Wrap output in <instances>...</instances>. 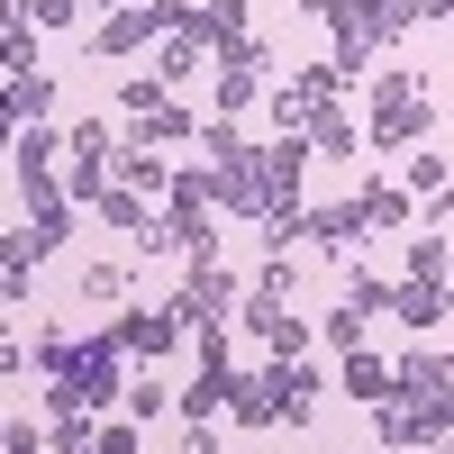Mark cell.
Returning <instances> with one entry per match:
<instances>
[{
  "instance_id": "1",
  "label": "cell",
  "mask_w": 454,
  "mask_h": 454,
  "mask_svg": "<svg viewBox=\"0 0 454 454\" xmlns=\"http://www.w3.org/2000/svg\"><path fill=\"white\" fill-rule=\"evenodd\" d=\"M109 400H128V355L109 346V336H73V364L46 382V419H73V409H109Z\"/></svg>"
},
{
  "instance_id": "2",
  "label": "cell",
  "mask_w": 454,
  "mask_h": 454,
  "mask_svg": "<svg viewBox=\"0 0 454 454\" xmlns=\"http://www.w3.org/2000/svg\"><path fill=\"white\" fill-rule=\"evenodd\" d=\"M427 128H436V82L427 73H382L364 109V145H419Z\"/></svg>"
},
{
  "instance_id": "3",
  "label": "cell",
  "mask_w": 454,
  "mask_h": 454,
  "mask_svg": "<svg viewBox=\"0 0 454 454\" xmlns=\"http://www.w3.org/2000/svg\"><path fill=\"white\" fill-rule=\"evenodd\" d=\"M237 300H246V282L227 273V263H192V273H182V291L164 300V309H173L182 336H200V327H227V318H237Z\"/></svg>"
},
{
  "instance_id": "4",
  "label": "cell",
  "mask_w": 454,
  "mask_h": 454,
  "mask_svg": "<svg viewBox=\"0 0 454 454\" xmlns=\"http://www.w3.org/2000/svg\"><path fill=\"white\" fill-rule=\"evenodd\" d=\"M254 382H263V400H273L282 427H309L318 419V372H309V355H273Z\"/></svg>"
},
{
  "instance_id": "5",
  "label": "cell",
  "mask_w": 454,
  "mask_h": 454,
  "mask_svg": "<svg viewBox=\"0 0 454 454\" xmlns=\"http://www.w3.org/2000/svg\"><path fill=\"white\" fill-rule=\"evenodd\" d=\"M336 100H346V73H336V64H300L291 82L273 91V128H309L318 109H336Z\"/></svg>"
},
{
  "instance_id": "6",
  "label": "cell",
  "mask_w": 454,
  "mask_h": 454,
  "mask_svg": "<svg viewBox=\"0 0 454 454\" xmlns=\"http://www.w3.org/2000/svg\"><path fill=\"white\" fill-rule=\"evenodd\" d=\"M237 327L254 336V346H273V355H309V318H291V300H273V291H246Z\"/></svg>"
},
{
  "instance_id": "7",
  "label": "cell",
  "mask_w": 454,
  "mask_h": 454,
  "mask_svg": "<svg viewBox=\"0 0 454 454\" xmlns=\"http://www.w3.org/2000/svg\"><path fill=\"white\" fill-rule=\"evenodd\" d=\"M109 346H119V355H145V364H155V355H173V346H182V327H173V309H164V300H137V309H119V327H109Z\"/></svg>"
},
{
  "instance_id": "8",
  "label": "cell",
  "mask_w": 454,
  "mask_h": 454,
  "mask_svg": "<svg viewBox=\"0 0 454 454\" xmlns=\"http://www.w3.org/2000/svg\"><path fill=\"white\" fill-rule=\"evenodd\" d=\"M109 173H119V192H137V200H164V192H173V173L155 164V145H137V137L109 155Z\"/></svg>"
},
{
  "instance_id": "9",
  "label": "cell",
  "mask_w": 454,
  "mask_h": 454,
  "mask_svg": "<svg viewBox=\"0 0 454 454\" xmlns=\"http://www.w3.org/2000/svg\"><path fill=\"white\" fill-rule=\"evenodd\" d=\"M145 55H155V64H145V73H155V82H164V91H182V82H192V73L209 64L192 27H173V36H155V46H145Z\"/></svg>"
},
{
  "instance_id": "10",
  "label": "cell",
  "mask_w": 454,
  "mask_h": 454,
  "mask_svg": "<svg viewBox=\"0 0 454 454\" xmlns=\"http://www.w3.org/2000/svg\"><path fill=\"white\" fill-rule=\"evenodd\" d=\"M355 209H364V227H372V237H400V227H409V209H419V200H409L400 182H382V173H372L364 192H355Z\"/></svg>"
},
{
  "instance_id": "11",
  "label": "cell",
  "mask_w": 454,
  "mask_h": 454,
  "mask_svg": "<svg viewBox=\"0 0 454 454\" xmlns=\"http://www.w3.org/2000/svg\"><path fill=\"white\" fill-rule=\"evenodd\" d=\"M445 309H454V291H445V282H391V318H400V327H419V336H427Z\"/></svg>"
},
{
  "instance_id": "12",
  "label": "cell",
  "mask_w": 454,
  "mask_h": 454,
  "mask_svg": "<svg viewBox=\"0 0 454 454\" xmlns=\"http://www.w3.org/2000/svg\"><path fill=\"white\" fill-rule=\"evenodd\" d=\"M237 382H246V372H192V382L173 391V409H182V419H192V427H209L218 409H227V391H237Z\"/></svg>"
},
{
  "instance_id": "13",
  "label": "cell",
  "mask_w": 454,
  "mask_h": 454,
  "mask_svg": "<svg viewBox=\"0 0 454 454\" xmlns=\"http://www.w3.org/2000/svg\"><path fill=\"white\" fill-rule=\"evenodd\" d=\"M192 36H200V55H227L246 36V0H200L192 10Z\"/></svg>"
},
{
  "instance_id": "14",
  "label": "cell",
  "mask_w": 454,
  "mask_h": 454,
  "mask_svg": "<svg viewBox=\"0 0 454 454\" xmlns=\"http://www.w3.org/2000/svg\"><path fill=\"white\" fill-rule=\"evenodd\" d=\"M309 237H318L327 254H355L372 227H364V209H355V200H327V209H309Z\"/></svg>"
},
{
  "instance_id": "15",
  "label": "cell",
  "mask_w": 454,
  "mask_h": 454,
  "mask_svg": "<svg viewBox=\"0 0 454 454\" xmlns=\"http://www.w3.org/2000/svg\"><path fill=\"white\" fill-rule=\"evenodd\" d=\"M336 382H346V400H364V409H382V400H391V364L372 355V346H355V355H346V372H336Z\"/></svg>"
},
{
  "instance_id": "16",
  "label": "cell",
  "mask_w": 454,
  "mask_h": 454,
  "mask_svg": "<svg viewBox=\"0 0 454 454\" xmlns=\"http://www.w3.org/2000/svg\"><path fill=\"white\" fill-rule=\"evenodd\" d=\"M0 91H10V109H19V128H46L55 119V73H19V82H0Z\"/></svg>"
},
{
  "instance_id": "17",
  "label": "cell",
  "mask_w": 454,
  "mask_h": 454,
  "mask_svg": "<svg viewBox=\"0 0 454 454\" xmlns=\"http://www.w3.org/2000/svg\"><path fill=\"white\" fill-rule=\"evenodd\" d=\"M300 137H309V155H355V145H364V119H346V109H318Z\"/></svg>"
},
{
  "instance_id": "18",
  "label": "cell",
  "mask_w": 454,
  "mask_h": 454,
  "mask_svg": "<svg viewBox=\"0 0 454 454\" xmlns=\"http://www.w3.org/2000/svg\"><path fill=\"white\" fill-rule=\"evenodd\" d=\"M454 273V246L436 237V227H427V237H409V254H400V282H445Z\"/></svg>"
},
{
  "instance_id": "19",
  "label": "cell",
  "mask_w": 454,
  "mask_h": 454,
  "mask_svg": "<svg viewBox=\"0 0 454 454\" xmlns=\"http://www.w3.org/2000/svg\"><path fill=\"white\" fill-rule=\"evenodd\" d=\"M91 209H100V227H119V237H145V218H155V200H137V192H119V182H109V192H100Z\"/></svg>"
},
{
  "instance_id": "20",
  "label": "cell",
  "mask_w": 454,
  "mask_h": 454,
  "mask_svg": "<svg viewBox=\"0 0 454 454\" xmlns=\"http://www.w3.org/2000/svg\"><path fill=\"white\" fill-rule=\"evenodd\" d=\"M445 182H454V164L436 155V145H409V182H400V192H409V200H436Z\"/></svg>"
},
{
  "instance_id": "21",
  "label": "cell",
  "mask_w": 454,
  "mask_h": 454,
  "mask_svg": "<svg viewBox=\"0 0 454 454\" xmlns=\"http://www.w3.org/2000/svg\"><path fill=\"white\" fill-rule=\"evenodd\" d=\"M182 137H192V109H182V100H155L137 119V145H182Z\"/></svg>"
},
{
  "instance_id": "22",
  "label": "cell",
  "mask_w": 454,
  "mask_h": 454,
  "mask_svg": "<svg viewBox=\"0 0 454 454\" xmlns=\"http://www.w3.org/2000/svg\"><path fill=\"white\" fill-rule=\"evenodd\" d=\"M318 336H327V346H336V355H355V346H364V336H372V318L355 309V300H336V309L318 318Z\"/></svg>"
},
{
  "instance_id": "23",
  "label": "cell",
  "mask_w": 454,
  "mask_h": 454,
  "mask_svg": "<svg viewBox=\"0 0 454 454\" xmlns=\"http://www.w3.org/2000/svg\"><path fill=\"white\" fill-rule=\"evenodd\" d=\"M119 155V128L109 119H73V164H109Z\"/></svg>"
},
{
  "instance_id": "24",
  "label": "cell",
  "mask_w": 454,
  "mask_h": 454,
  "mask_svg": "<svg viewBox=\"0 0 454 454\" xmlns=\"http://www.w3.org/2000/svg\"><path fill=\"white\" fill-rule=\"evenodd\" d=\"M192 137H200V155H209V164H237V155H246V128H237V119H200Z\"/></svg>"
},
{
  "instance_id": "25",
  "label": "cell",
  "mask_w": 454,
  "mask_h": 454,
  "mask_svg": "<svg viewBox=\"0 0 454 454\" xmlns=\"http://www.w3.org/2000/svg\"><path fill=\"white\" fill-rule=\"evenodd\" d=\"M372 436H382V445H419V409H409V400H382V409H372Z\"/></svg>"
},
{
  "instance_id": "26",
  "label": "cell",
  "mask_w": 454,
  "mask_h": 454,
  "mask_svg": "<svg viewBox=\"0 0 454 454\" xmlns=\"http://www.w3.org/2000/svg\"><path fill=\"white\" fill-rule=\"evenodd\" d=\"M36 73V27H0V82Z\"/></svg>"
},
{
  "instance_id": "27",
  "label": "cell",
  "mask_w": 454,
  "mask_h": 454,
  "mask_svg": "<svg viewBox=\"0 0 454 454\" xmlns=\"http://www.w3.org/2000/svg\"><path fill=\"white\" fill-rule=\"evenodd\" d=\"M227 419H237V427H282L273 400H263V382H237V391H227Z\"/></svg>"
},
{
  "instance_id": "28",
  "label": "cell",
  "mask_w": 454,
  "mask_h": 454,
  "mask_svg": "<svg viewBox=\"0 0 454 454\" xmlns=\"http://www.w3.org/2000/svg\"><path fill=\"white\" fill-rule=\"evenodd\" d=\"M346 300H355L364 318H391V282H382V273H364V263L346 273Z\"/></svg>"
},
{
  "instance_id": "29",
  "label": "cell",
  "mask_w": 454,
  "mask_h": 454,
  "mask_svg": "<svg viewBox=\"0 0 454 454\" xmlns=\"http://www.w3.org/2000/svg\"><path fill=\"white\" fill-rule=\"evenodd\" d=\"M27 364H36V372H64V364H73V336H64V327H36V336H27Z\"/></svg>"
},
{
  "instance_id": "30",
  "label": "cell",
  "mask_w": 454,
  "mask_h": 454,
  "mask_svg": "<svg viewBox=\"0 0 454 454\" xmlns=\"http://www.w3.org/2000/svg\"><path fill=\"white\" fill-rule=\"evenodd\" d=\"M155 100H173V91H164V82H155V73H145V64H137V73H128V82H119V109H128V119H145V109H155Z\"/></svg>"
},
{
  "instance_id": "31",
  "label": "cell",
  "mask_w": 454,
  "mask_h": 454,
  "mask_svg": "<svg viewBox=\"0 0 454 454\" xmlns=\"http://www.w3.org/2000/svg\"><path fill=\"white\" fill-rule=\"evenodd\" d=\"M164 409H173V391L145 382V372H128V419H164Z\"/></svg>"
},
{
  "instance_id": "32",
  "label": "cell",
  "mask_w": 454,
  "mask_h": 454,
  "mask_svg": "<svg viewBox=\"0 0 454 454\" xmlns=\"http://www.w3.org/2000/svg\"><path fill=\"white\" fill-rule=\"evenodd\" d=\"M82 300H128V263H91V273H82Z\"/></svg>"
},
{
  "instance_id": "33",
  "label": "cell",
  "mask_w": 454,
  "mask_h": 454,
  "mask_svg": "<svg viewBox=\"0 0 454 454\" xmlns=\"http://www.w3.org/2000/svg\"><path fill=\"white\" fill-rule=\"evenodd\" d=\"M246 291H273V300H291V291H300V263H291V254H273V263H263V273H254Z\"/></svg>"
},
{
  "instance_id": "34",
  "label": "cell",
  "mask_w": 454,
  "mask_h": 454,
  "mask_svg": "<svg viewBox=\"0 0 454 454\" xmlns=\"http://www.w3.org/2000/svg\"><path fill=\"white\" fill-rule=\"evenodd\" d=\"M0 309H27V263L0 254Z\"/></svg>"
},
{
  "instance_id": "35",
  "label": "cell",
  "mask_w": 454,
  "mask_h": 454,
  "mask_svg": "<svg viewBox=\"0 0 454 454\" xmlns=\"http://www.w3.org/2000/svg\"><path fill=\"white\" fill-rule=\"evenodd\" d=\"M27 27L46 36V27H73V0H27Z\"/></svg>"
},
{
  "instance_id": "36",
  "label": "cell",
  "mask_w": 454,
  "mask_h": 454,
  "mask_svg": "<svg viewBox=\"0 0 454 454\" xmlns=\"http://www.w3.org/2000/svg\"><path fill=\"white\" fill-rule=\"evenodd\" d=\"M0 454H46V436H36V427H19V419H10V436H0Z\"/></svg>"
},
{
  "instance_id": "37",
  "label": "cell",
  "mask_w": 454,
  "mask_h": 454,
  "mask_svg": "<svg viewBox=\"0 0 454 454\" xmlns=\"http://www.w3.org/2000/svg\"><path fill=\"white\" fill-rule=\"evenodd\" d=\"M100 454H137V419H119V427H100Z\"/></svg>"
},
{
  "instance_id": "38",
  "label": "cell",
  "mask_w": 454,
  "mask_h": 454,
  "mask_svg": "<svg viewBox=\"0 0 454 454\" xmlns=\"http://www.w3.org/2000/svg\"><path fill=\"white\" fill-rule=\"evenodd\" d=\"M19 364H27V346H19V336H10V327H0V382H10V372H19Z\"/></svg>"
},
{
  "instance_id": "39",
  "label": "cell",
  "mask_w": 454,
  "mask_h": 454,
  "mask_svg": "<svg viewBox=\"0 0 454 454\" xmlns=\"http://www.w3.org/2000/svg\"><path fill=\"white\" fill-rule=\"evenodd\" d=\"M19 145V109H10V91H0V155Z\"/></svg>"
},
{
  "instance_id": "40",
  "label": "cell",
  "mask_w": 454,
  "mask_h": 454,
  "mask_svg": "<svg viewBox=\"0 0 454 454\" xmlns=\"http://www.w3.org/2000/svg\"><path fill=\"white\" fill-rule=\"evenodd\" d=\"M182 454H227V445H218L209 427H192V445H182Z\"/></svg>"
},
{
  "instance_id": "41",
  "label": "cell",
  "mask_w": 454,
  "mask_h": 454,
  "mask_svg": "<svg viewBox=\"0 0 454 454\" xmlns=\"http://www.w3.org/2000/svg\"><path fill=\"white\" fill-rule=\"evenodd\" d=\"M73 10H100V19H119V10H128V0H73Z\"/></svg>"
},
{
  "instance_id": "42",
  "label": "cell",
  "mask_w": 454,
  "mask_h": 454,
  "mask_svg": "<svg viewBox=\"0 0 454 454\" xmlns=\"http://www.w3.org/2000/svg\"><path fill=\"white\" fill-rule=\"evenodd\" d=\"M427 209H436V218H454V182H445V192H436V200H427Z\"/></svg>"
},
{
  "instance_id": "43",
  "label": "cell",
  "mask_w": 454,
  "mask_h": 454,
  "mask_svg": "<svg viewBox=\"0 0 454 454\" xmlns=\"http://www.w3.org/2000/svg\"><path fill=\"white\" fill-rule=\"evenodd\" d=\"M10 246H19V227H10V218H0V254H10Z\"/></svg>"
},
{
  "instance_id": "44",
  "label": "cell",
  "mask_w": 454,
  "mask_h": 454,
  "mask_svg": "<svg viewBox=\"0 0 454 454\" xmlns=\"http://www.w3.org/2000/svg\"><path fill=\"white\" fill-rule=\"evenodd\" d=\"M291 10H309V19H327V0H291Z\"/></svg>"
},
{
  "instance_id": "45",
  "label": "cell",
  "mask_w": 454,
  "mask_h": 454,
  "mask_svg": "<svg viewBox=\"0 0 454 454\" xmlns=\"http://www.w3.org/2000/svg\"><path fill=\"white\" fill-rule=\"evenodd\" d=\"M0 436H10V409H0Z\"/></svg>"
},
{
  "instance_id": "46",
  "label": "cell",
  "mask_w": 454,
  "mask_h": 454,
  "mask_svg": "<svg viewBox=\"0 0 454 454\" xmlns=\"http://www.w3.org/2000/svg\"><path fill=\"white\" fill-rule=\"evenodd\" d=\"M445 291H454V273H445Z\"/></svg>"
}]
</instances>
